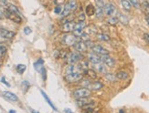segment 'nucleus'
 <instances>
[{"label": "nucleus", "instance_id": "obj_1", "mask_svg": "<svg viewBox=\"0 0 149 113\" xmlns=\"http://www.w3.org/2000/svg\"><path fill=\"white\" fill-rule=\"evenodd\" d=\"M61 41L63 45L70 46H74V44L78 41V37H76L74 34L72 33H65L63 36H61Z\"/></svg>", "mask_w": 149, "mask_h": 113}, {"label": "nucleus", "instance_id": "obj_2", "mask_svg": "<svg viewBox=\"0 0 149 113\" xmlns=\"http://www.w3.org/2000/svg\"><path fill=\"white\" fill-rule=\"evenodd\" d=\"M64 78H65V80L69 83H77V82L81 81L83 79V74L81 71H76V72L66 74Z\"/></svg>", "mask_w": 149, "mask_h": 113}, {"label": "nucleus", "instance_id": "obj_3", "mask_svg": "<svg viewBox=\"0 0 149 113\" xmlns=\"http://www.w3.org/2000/svg\"><path fill=\"white\" fill-rule=\"evenodd\" d=\"M82 55L81 54V53L79 52H72V53H70V54L67 56V62L69 65H75L77 63H79L80 61L82 60Z\"/></svg>", "mask_w": 149, "mask_h": 113}, {"label": "nucleus", "instance_id": "obj_4", "mask_svg": "<svg viewBox=\"0 0 149 113\" xmlns=\"http://www.w3.org/2000/svg\"><path fill=\"white\" fill-rule=\"evenodd\" d=\"M73 97L75 98H89L92 95V91L87 88H81V89H78L73 91Z\"/></svg>", "mask_w": 149, "mask_h": 113}, {"label": "nucleus", "instance_id": "obj_5", "mask_svg": "<svg viewBox=\"0 0 149 113\" xmlns=\"http://www.w3.org/2000/svg\"><path fill=\"white\" fill-rule=\"evenodd\" d=\"M4 16L10 19L11 21L15 22V23H17V24H21L22 23V17H21V15L19 14H17V13H13V12H10L8 10L5 9L4 11Z\"/></svg>", "mask_w": 149, "mask_h": 113}, {"label": "nucleus", "instance_id": "obj_6", "mask_svg": "<svg viewBox=\"0 0 149 113\" xmlns=\"http://www.w3.org/2000/svg\"><path fill=\"white\" fill-rule=\"evenodd\" d=\"M103 12H104V14L107 17H114L116 13H117V10H116L114 5L109 3L104 5V6H103Z\"/></svg>", "mask_w": 149, "mask_h": 113}, {"label": "nucleus", "instance_id": "obj_7", "mask_svg": "<svg viewBox=\"0 0 149 113\" xmlns=\"http://www.w3.org/2000/svg\"><path fill=\"white\" fill-rule=\"evenodd\" d=\"M101 59H102V62L104 64L106 67H108V68H113L114 67L115 60L112 57H110L109 54L108 55L101 56Z\"/></svg>", "mask_w": 149, "mask_h": 113}, {"label": "nucleus", "instance_id": "obj_8", "mask_svg": "<svg viewBox=\"0 0 149 113\" xmlns=\"http://www.w3.org/2000/svg\"><path fill=\"white\" fill-rule=\"evenodd\" d=\"M92 50L93 53H95V54L99 55V56H103V55L109 54V51L105 48H103L102 46H100V45H94L92 48Z\"/></svg>", "mask_w": 149, "mask_h": 113}, {"label": "nucleus", "instance_id": "obj_9", "mask_svg": "<svg viewBox=\"0 0 149 113\" xmlns=\"http://www.w3.org/2000/svg\"><path fill=\"white\" fill-rule=\"evenodd\" d=\"M73 48H74V49H75L77 52L81 53V54H82V53H85V52L87 51V49H88V48H87V46H86L85 42H83V41H81V40L77 41V42L74 44Z\"/></svg>", "mask_w": 149, "mask_h": 113}, {"label": "nucleus", "instance_id": "obj_10", "mask_svg": "<svg viewBox=\"0 0 149 113\" xmlns=\"http://www.w3.org/2000/svg\"><path fill=\"white\" fill-rule=\"evenodd\" d=\"M74 26H75V23L73 21L65 22V23H63V25L61 26V29L64 33H70L74 30Z\"/></svg>", "mask_w": 149, "mask_h": 113}, {"label": "nucleus", "instance_id": "obj_11", "mask_svg": "<svg viewBox=\"0 0 149 113\" xmlns=\"http://www.w3.org/2000/svg\"><path fill=\"white\" fill-rule=\"evenodd\" d=\"M88 60L92 63V64H98L100 62H102V59L101 57L99 55L95 54V53L92 52V53H89L88 54Z\"/></svg>", "mask_w": 149, "mask_h": 113}, {"label": "nucleus", "instance_id": "obj_12", "mask_svg": "<svg viewBox=\"0 0 149 113\" xmlns=\"http://www.w3.org/2000/svg\"><path fill=\"white\" fill-rule=\"evenodd\" d=\"M3 96L6 98H8V101H13V102H17L18 101V98L17 95H15L14 93H12L10 91H4L3 92Z\"/></svg>", "mask_w": 149, "mask_h": 113}, {"label": "nucleus", "instance_id": "obj_13", "mask_svg": "<svg viewBox=\"0 0 149 113\" xmlns=\"http://www.w3.org/2000/svg\"><path fill=\"white\" fill-rule=\"evenodd\" d=\"M0 34H1L4 37H6L8 40H9V39L13 38L15 37L16 33L13 32V31H10V30H8V29H0Z\"/></svg>", "mask_w": 149, "mask_h": 113}, {"label": "nucleus", "instance_id": "obj_14", "mask_svg": "<svg viewBox=\"0 0 149 113\" xmlns=\"http://www.w3.org/2000/svg\"><path fill=\"white\" fill-rule=\"evenodd\" d=\"M94 69L97 72L102 73V74H106L107 73V67L102 62H100L98 64H94Z\"/></svg>", "mask_w": 149, "mask_h": 113}, {"label": "nucleus", "instance_id": "obj_15", "mask_svg": "<svg viewBox=\"0 0 149 113\" xmlns=\"http://www.w3.org/2000/svg\"><path fill=\"white\" fill-rule=\"evenodd\" d=\"M83 75L88 77L90 79H96V78H97L96 71L93 69H87L85 70H83Z\"/></svg>", "mask_w": 149, "mask_h": 113}, {"label": "nucleus", "instance_id": "obj_16", "mask_svg": "<svg viewBox=\"0 0 149 113\" xmlns=\"http://www.w3.org/2000/svg\"><path fill=\"white\" fill-rule=\"evenodd\" d=\"M81 68L80 66L78 65H69L67 66V68L65 69V73L66 74H69V73H72V72H76V71H81Z\"/></svg>", "mask_w": 149, "mask_h": 113}, {"label": "nucleus", "instance_id": "obj_17", "mask_svg": "<svg viewBox=\"0 0 149 113\" xmlns=\"http://www.w3.org/2000/svg\"><path fill=\"white\" fill-rule=\"evenodd\" d=\"M102 87H103V85L100 81H93L92 83H90L89 85V88H91V89H93V90H100L102 89Z\"/></svg>", "mask_w": 149, "mask_h": 113}, {"label": "nucleus", "instance_id": "obj_18", "mask_svg": "<svg viewBox=\"0 0 149 113\" xmlns=\"http://www.w3.org/2000/svg\"><path fill=\"white\" fill-rule=\"evenodd\" d=\"M115 76H116V78H117V79H120V80H125V79H127L129 78L128 73L126 71H124V70L118 71L115 74Z\"/></svg>", "mask_w": 149, "mask_h": 113}, {"label": "nucleus", "instance_id": "obj_19", "mask_svg": "<svg viewBox=\"0 0 149 113\" xmlns=\"http://www.w3.org/2000/svg\"><path fill=\"white\" fill-rule=\"evenodd\" d=\"M85 13H86V15L89 16V17H92V16L95 15V8H94V6L92 5V4H89L86 6V8H85Z\"/></svg>", "mask_w": 149, "mask_h": 113}, {"label": "nucleus", "instance_id": "obj_20", "mask_svg": "<svg viewBox=\"0 0 149 113\" xmlns=\"http://www.w3.org/2000/svg\"><path fill=\"white\" fill-rule=\"evenodd\" d=\"M5 9L8 10V11H10V12H13V13H17V14H19V15H20V12H19V10H18V8H17V6H15V5H13V4H11V3H8V6H6V8H5Z\"/></svg>", "mask_w": 149, "mask_h": 113}, {"label": "nucleus", "instance_id": "obj_21", "mask_svg": "<svg viewBox=\"0 0 149 113\" xmlns=\"http://www.w3.org/2000/svg\"><path fill=\"white\" fill-rule=\"evenodd\" d=\"M92 101H90L88 98H78L77 99V105L79 106L80 108H82L83 106H85L86 104H88L89 102H91Z\"/></svg>", "mask_w": 149, "mask_h": 113}, {"label": "nucleus", "instance_id": "obj_22", "mask_svg": "<svg viewBox=\"0 0 149 113\" xmlns=\"http://www.w3.org/2000/svg\"><path fill=\"white\" fill-rule=\"evenodd\" d=\"M40 92H41V94H42V96H43V98H45V101H47V103L50 106V107L51 108H52L53 109V110H57V109H56V107H55V106H54V104L52 103V102H51V101H50V98L47 96V94H46V93H45L43 90H40Z\"/></svg>", "mask_w": 149, "mask_h": 113}, {"label": "nucleus", "instance_id": "obj_23", "mask_svg": "<svg viewBox=\"0 0 149 113\" xmlns=\"http://www.w3.org/2000/svg\"><path fill=\"white\" fill-rule=\"evenodd\" d=\"M96 37L101 41H109L110 40V37L106 34H103V33H98L96 34Z\"/></svg>", "mask_w": 149, "mask_h": 113}, {"label": "nucleus", "instance_id": "obj_24", "mask_svg": "<svg viewBox=\"0 0 149 113\" xmlns=\"http://www.w3.org/2000/svg\"><path fill=\"white\" fill-rule=\"evenodd\" d=\"M34 68H35L36 70H38V71H40V70H41L42 68H43V59H42V58H40L38 60H37V61L34 63Z\"/></svg>", "mask_w": 149, "mask_h": 113}, {"label": "nucleus", "instance_id": "obj_25", "mask_svg": "<svg viewBox=\"0 0 149 113\" xmlns=\"http://www.w3.org/2000/svg\"><path fill=\"white\" fill-rule=\"evenodd\" d=\"M118 23H119L118 17H109V18L107 19V24L111 26H116Z\"/></svg>", "mask_w": 149, "mask_h": 113}, {"label": "nucleus", "instance_id": "obj_26", "mask_svg": "<svg viewBox=\"0 0 149 113\" xmlns=\"http://www.w3.org/2000/svg\"><path fill=\"white\" fill-rule=\"evenodd\" d=\"M68 6L70 8V10H72V12L74 10H76L77 8V6H78V4H77V1L76 0H69L68 3H67Z\"/></svg>", "mask_w": 149, "mask_h": 113}, {"label": "nucleus", "instance_id": "obj_27", "mask_svg": "<svg viewBox=\"0 0 149 113\" xmlns=\"http://www.w3.org/2000/svg\"><path fill=\"white\" fill-rule=\"evenodd\" d=\"M121 4L123 6V8H124L125 10L126 11H130L131 10V4L130 2L128 1V0H121Z\"/></svg>", "mask_w": 149, "mask_h": 113}, {"label": "nucleus", "instance_id": "obj_28", "mask_svg": "<svg viewBox=\"0 0 149 113\" xmlns=\"http://www.w3.org/2000/svg\"><path fill=\"white\" fill-rule=\"evenodd\" d=\"M105 75V78L107 79L108 81H111V82H115L116 80H117V78H116V76L115 75H113V74H112V73H106V74H104Z\"/></svg>", "mask_w": 149, "mask_h": 113}, {"label": "nucleus", "instance_id": "obj_29", "mask_svg": "<svg viewBox=\"0 0 149 113\" xmlns=\"http://www.w3.org/2000/svg\"><path fill=\"white\" fill-rule=\"evenodd\" d=\"M103 14H104V12H103V8H100V6H97L95 8V15L98 18H101L102 17Z\"/></svg>", "mask_w": 149, "mask_h": 113}, {"label": "nucleus", "instance_id": "obj_30", "mask_svg": "<svg viewBox=\"0 0 149 113\" xmlns=\"http://www.w3.org/2000/svg\"><path fill=\"white\" fill-rule=\"evenodd\" d=\"M79 37H80L81 40L83 41V42H86V41H89V40H90V35L87 34L86 32H82V33H81V35Z\"/></svg>", "mask_w": 149, "mask_h": 113}, {"label": "nucleus", "instance_id": "obj_31", "mask_svg": "<svg viewBox=\"0 0 149 113\" xmlns=\"http://www.w3.org/2000/svg\"><path fill=\"white\" fill-rule=\"evenodd\" d=\"M26 69H27V67H26V65H24V64H18L17 66V71L19 73V74H23Z\"/></svg>", "mask_w": 149, "mask_h": 113}, {"label": "nucleus", "instance_id": "obj_32", "mask_svg": "<svg viewBox=\"0 0 149 113\" xmlns=\"http://www.w3.org/2000/svg\"><path fill=\"white\" fill-rule=\"evenodd\" d=\"M129 2H130L131 6H133L134 8H141V4L139 2V0H128Z\"/></svg>", "mask_w": 149, "mask_h": 113}, {"label": "nucleus", "instance_id": "obj_33", "mask_svg": "<svg viewBox=\"0 0 149 113\" xmlns=\"http://www.w3.org/2000/svg\"><path fill=\"white\" fill-rule=\"evenodd\" d=\"M142 6H143V9L145 10L146 14H149V1L144 0L143 3H142Z\"/></svg>", "mask_w": 149, "mask_h": 113}, {"label": "nucleus", "instance_id": "obj_34", "mask_svg": "<svg viewBox=\"0 0 149 113\" xmlns=\"http://www.w3.org/2000/svg\"><path fill=\"white\" fill-rule=\"evenodd\" d=\"M118 20H119V22L123 23L124 25H126V24L128 23V19H127V17H125L124 15H122V14H119V16H118Z\"/></svg>", "mask_w": 149, "mask_h": 113}, {"label": "nucleus", "instance_id": "obj_35", "mask_svg": "<svg viewBox=\"0 0 149 113\" xmlns=\"http://www.w3.org/2000/svg\"><path fill=\"white\" fill-rule=\"evenodd\" d=\"M6 50H8V49H6V46L4 44L0 43V58H2V57L6 54Z\"/></svg>", "mask_w": 149, "mask_h": 113}, {"label": "nucleus", "instance_id": "obj_36", "mask_svg": "<svg viewBox=\"0 0 149 113\" xmlns=\"http://www.w3.org/2000/svg\"><path fill=\"white\" fill-rule=\"evenodd\" d=\"M87 34H96V28L94 26H89L87 28Z\"/></svg>", "mask_w": 149, "mask_h": 113}, {"label": "nucleus", "instance_id": "obj_37", "mask_svg": "<svg viewBox=\"0 0 149 113\" xmlns=\"http://www.w3.org/2000/svg\"><path fill=\"white\" fill-rule=\"evenodd\" d=\"M21 86H22V88H23L24 92H26V91H28V90H29V87H30V84H29V82H28L27 80H24V81L21 83Z\"/></svg>", "mask_w": 149, "mask_h": 113}, {"label": "nucleus", "instance_id": "obj_38", "mask_svg": "<svg viewBox=\"0 0 149 113\" xmlns=\"http://www.w3.org/2000/svg\"><path fill=\"white\" fill-rule=\"evenodd\" d=\"M98 112H99V110H97V109H95V108L83 110V113H98Z\"/></svg>", "mask_w": 149, "mask_h": 113}, {"label": "nucleus", "instance_id": "obj_39", "mask_svg": "<svg viewBox=\"0 0 149 113\" xmlns=\"http://www.w3.org/2000/svg\"><path fill=\"white\" fill-rule=\"evenodd\" d=\"M61 11H62V8L61 6H57L56 8H55V9H54V12L56 13L57 15H60L61 13Z\"/></svg>", "mask_w": 149, "mask_h": 113}, {"label": "nucleus", "instance_id": "obj_40", "mask_svg": "<svg viewBox=\"0 0 149 113\" xmlns=\"http://www.w3.org/2000/svg\"><path fill=\"white\" fill-rule=\"evenodd\" d=\"M95 2H96L97 6H100V8H103V6H104V2H103V0H95Z\"/></svg>", "mask_w": 149, "mask_h": 113}, {"label": "nucleus", "instance_id": "obj_41", "mask_svg": "<svg viewBox=\"0 0 149 113\" xmlns=\"http://www.w3.org/2000/svg\"><path fill=\"white\" fill-rule=\"evenodd\" d=\"M40 74L42 75V77H43V80L45 81V80H46V78H47V74H46V69H45L44 67H43L42 69L40 70Z\"/></svg>", "mask_w": 149, "mask_h": 113}, {"label": "nucleus", "instance_id": "obj_42", "mask_svg": "<svg viewBox=\"0 0 149 113\" xmlns=\"http://www.w3.org/2000/svg\"><path fill=\"white\" fill-rule=\"evenodd\" d=\"M8 0H0V6H2V8H6V6H8Z\"/></svg>", "mask_w": 149, "mask_h": 113}, {"label": "nucleus", "instance_id": "obj_43", "mask_svg": "<svg viewBox=\"0 0 149 113\" xmlns=\"http://www.w3.org/2000/svg\"><path fill=\"white\" fill-rule=\"evenodd\" d=\"M143 37L145 39V41L147 45H149V34H147V33H145V34L143 35Z\"/></svg>", "mask_w": 149, "mask_h": 113}, {"label": "nucleus", "instance_id": "obj_44", "mask_svg": "<svg viewBox=\"0 0 149 113\" xmlns=\"http://www.w3.org/2000/svg\"><path fill=\"white\" fill-rule=\"evenodd\" d=\"M78 21H85V15L81 14L79 17H78Z\"/></svg>", "mask_w": 149, "mask_h": 113}, {"label": "nucleus", "instance_id": "obj_45", "mask_svg": "<svg viewBox=\"0 0 149 113\" xmlns=\"http://www.w3.org/2000/svg\"><path fill=\"white\" fill-rule=\"evenodd\" d=\"M24 33H25L26 35H29L30 33H31V29L29 28V26H27V28H24Z\"/></svg>", "mask_w": 149, "mask_h": 113}, {"label": "nucleus", "instance_id": "obj_46", "mask_svg": "<svg viewBox=\"0 0 149 113\" xmlns=\"http://www.w3.org/2000/svg\"><path fill=\"white\" fill-rule=\"evenodd\" d=\"M6 41H8V39H6V37H4L1 34H0V43H4V42H6Z\"/></svg>", "mask_w": 149, "mask_h": 113}, {"label": "nucleus", "instance_id": "obj_47", "mask_svg": "<svg viewBox=\"0 0 149 113\" xmlns=\"http://www.w3.org/2000/svg\"><path fill=\"white\" fill-rule=\"evenodd\" d=\"M1 82H3L4 84H6V86H8V87H9V86H10V85H9V83H8V82H6V79H5V78H1Z\"/></svg>", "mask_w": 149, "mask_h": 113}, {"label": "nucleus", "instance_id": "obj_48", "mask_svg": "<svg viewBox=\"0 0 149 113\" xmlns=\"http://www.w3.org/2000/svg\"><path fill=\"white\" fill-rule=\"evenodd\" d=\"M4 12L1 10V9H0V20H1V19H3L4 18Z\"/></svg>", "mask_w": 149, "mask_h": 113}, {"label": "nucleus", "instance_id": "obj_49", "mask_svg": "<svg viewBox=\"0 0 149 113\" xmlns=\"http://www.w3.org/2000/svg\"><path fill=\"white\" fill-rule=\"evenodd\" d=\"M64 112H65V113H73L70 109H65V110H64Z\"/></svg>", "mask_w": 149, "mask_h": 113}, {"label": "nucleus", "instance_id": "obj_50", "mask_svg": "<svg viewBox=\"0 0 149 113\" xmlns=\"http://www.w3.org/2000/svg\"><path fill=\"white\" fill-rule=\"evenodd\" d=\"M30 111H31V113H40V112H38V111H36L34 110H30Z\"/></svg>", "mask_w": 149, "mask_h": 113}, {"label": "nucleus", "instance_id": "obj_51", "mask_svg": "<svg viewBox=\"0 0 149 113\" xmlns=\"http://www.w3.org/2000/svg\"><path fill=\"white\" fill-rule=\"evenodd\" d=\"M8 113H17L15 110H10L9 111H8Z\"/></svg>", "mask_w": 149, "mask_h": 113}, {"label": "nucleus", "instance_id": "obj_52", "mask_svg": "<svg viewBox=\"0 0 149 113\" xmlns=\"http://www.w3.org/2000/svg\"><path fill=\"white\" fill-rule=\"evenodd\" d=\"M119 113H125V110H120Z\"/></svg>", "mask_w": 149, "mask_h": 113}]
</instances>
